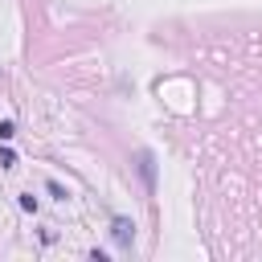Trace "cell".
I'll use <instances>...</instances> for the list:
<instances>
[{
    "label": "cell",
    "instance_id": "obj_1",
    "mask_svg": "<svg viewBox=\"0 0 262 262\" xmlns=\"http://www.w3.org/2000/svg\"><path fill=\"white\" fill-rule=\"evenodd\" d=\"M139 172H143V180H147V188H151V184H156V168H151V156H147V151L139 156Z\"/></svg>",
    "mask_w": 262,
    "mask_h": 262
},
{
    "label": "cell",
    "instance_id": "obj_2",
    "mask_svg": "<svg viewBox=\"0 0 262 262\" xmlns=\"http://www.w3.org/2000/svg\"><path fill=\"white\" fill-rule=\"evenodd\" d=\"M115 237H119V242L127 246V242L135 237V225H127V221H115Z\"/></svg>",
    "mask_w": 262,
    "mask_h": 262
}]
</instances>
